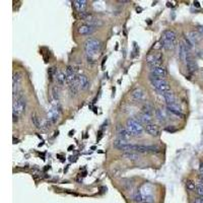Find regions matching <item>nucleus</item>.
<instances>
[{"mask_svg": "<svg viewBox=\"0 0 203 203\" xmlns=\"http://www.w3.org/2000/svg\"><path fill=\"white\" fill-rule=\"evenodd\" d=\"M177 43V35L174 31H165L162 35L160 44L167 51H171L175 48Z\"/></svg>", "mask_w": 203, "mask_h": 203, "instance_id": "nucleus-1", "label": "nucleus"}, {"mask_svg": "<svg viewBox=\"0 0 203 203\" xmlns=\"http://www.w3.org/2000/svg\"><path fill=\"white\" fill-rule=\"evenodd\" d=\"M83 49H85L86 55L92 57V56L97 55L98 53H100L102 49V43L97 39L90 38L86 40L85 44H83Z\"/></svg>", "mask_w": 203, "mask_h": 203, "instance_id": "nucleus-2", "label": "nucleus"}, {"mask_svg": "<svg viewBox=\"0 0 203 203\" xmlns=\"http://www.w3.org/2000/svg\"><path fill=\"white\" fill-rule=\"evenodd\" d=\"M126 128L132 136H139L143 132V127L141 126V123L137 121V119H128L126 122Z\"/></svg>", "mask_w": 203, "mask_h": 203, "instance_id": "nucleus-3", "label": "nucleus"}, {"mask_svg": "<svg viewBox=\"0 0 203 203\" xmlns=\"http://www.w3.org/2000/svg\"><path fill=\"white\" fill-rule=\"evenodd\" d=\"M12 109H13V114L17 116H20L25 112L27 109V100L24 95H18L16 99H13V104H12Z\"/></svg>", "mask_w": 203, "mask_h": 203, "instance_id": "nucleus-4", "label": "nucleus"}, {"mask_svg": "<svg viewBox=\"0 0 203 203\" xmlns=\"http://www.w3.org/2000/svg\"><path fill=\"white\" fill-rule=\"evenodd\" d=\"M150 82H151V85H152L153 88H155L158 92H162V95L171 90L170 85H169V82H168L165 78L155 79V80H150Z\"/></svg>", "mask_w": 203, "mask_h": 203, "instance_id": "nucleus-5", "label": "nucleus"}, {"mask_svg": "<svg viewBox=\"0 0 203 203\" xmlns=\"http://www.w3.org/2000/svg\"><path fill=\"white\" fill-rule=\"evenodd\" d=\"M132 151H136L139 153L144 152H157L158 147L153 145H142V144H133Z\"/></svg>", "mask_w": 203, "mask_h": 203, "instance_id": "nucleus-6", "label": "nucleus"}, {"mask_svg": "<svg viewBox=\"0 0 203 203\" xmlns=\"http://www.w3.org/2000/svg\"><path fill=\"white\" fill-rule=\"evenodd\" d=\"M95 30H97V27L86 22V24H82L79 25L77 27V33L79 35H81V36H88V35H92V33H95Z\"/></svg>", "mask_w": 203, "mask_h": 203, "instance_id": "nucleus-7", "label": "nucleus"}, {"mask_svg": "<svg viewBox=\"0 0 203 203\" xmlns=\"http://www.w3.org/2000/svg\"><path fill=\"white\" fill-rule=\"evenodd\" d=\"M162 53H156V54H151L147 57V64L150 68L160 66L162 65Z\"/></svg>", "mask_w": 203, "mask_h": 203, "instance_id": "nucleus-8", "label": "nucleus"}, {"mask_svg": "<svg viewBox=\"0 0 203 203\" xmlns=\"http://www.w3.org/2000/svg\"><path fill=\"white\" fill-rule=\"evenodd\" d=\"M150 74L155 76H158L160 78H165V76L168 75V69L165 68V66L163 65H160V66L153 67V68L150 69Z\"/></svg>", "mask_w": 203, "mask_h": 203, "instance_id": "nucleus-9", "label": "nucleus"}, {"mask_svg": "<svg viewBox=\"0 0 203 203\" xmlns=\"http://www.w3.org/2000/svg\"><path fill=\"white\" fill-rule=\"evenodd\" d=\"M189 57V50L183 42L179 44V58L182 62H186Z\"/></svg>", "mask_w": 203, "mask_h": 203, "instance_id": "nucleus-10", "label": "nucleus"}, {"mask_svg": "<svg viewBox=\"0 0 203 203\" xmlns=\"http://www.w3.org/2000/svg\"><path fill=\"white\" fill-rule=\"evenodd\" d=\"M117 133H118L119 137H120V139H123V140H127V139L131 138V136H132V135L129 133V131L127 130V128L123 127V126H118Z\"/></svg>", "mask_w": 203, "mask_h": 203, "instance_id": "nucleus-11", "label": "nucleus"}, {"mask_svg": "<svg viewBox=\"0 0 203 203\" xmlns=\"http://www.w3.org/2000/svg\"><path fill=\"white\" fill-rule=\"evenodd\" d=\"M78 85L81 90H86L90 87V80L86 75H78Z\"/></svg>", "mask_w": 203, "mask_h": 203, "instance_id": "nucleus-12", "label": "nucleus"}, {"mask_svg": "<svg viewBox=\"0 0 203 203\" xmlns=\"http://www.w3.org/2000/svg\"><path fill=\"white\" fill-rule=\"evenodd\" d=\"M144 129H145V131L147 132L149 135H151V136H155L156 137V136H158V135H160V129H158V127L155 124H152V123L145 125Z\"/></svg>", "mask_w": 203, "mask_h": 203, "instance_id": "nucleus-13", "label": "nucleus"}, {"mask_svg": "<svg viewBox=\"0 0 203 203\" xmlns=\"http://www.w3.org/2000/svg\"><path fill=\"white\" fill-rule=\"evenodd\" d=\"M73 6L75 7L76 11L79 13H83L87 6V2L85 0H75L73 1Z\"/></svg>", "mask_w": 203, "mask_h": 203, "instance_id": "nucleus-14", "label": "nucleus"}, {"mask_svg": "<svg viewBox=\"0 0 203 203\" xmlns=\"http://www.w3.org/2000/svg\"><path fill=\"white\" fill-rule=\"evenodd\" d=\"M55 79H56V82H57L58 85L62 86L65 85V82H67V77H66V74L62 71H58L56 72L55 74Z\"/></svg>", "mask_w": 203, "mask_h": 203, "instance_id": "nucleus-15", "label": "nucleus"}, {"mask_svg": "<svg viewBox=\"0 0 203 203\" xmlns=\"http://www.w3.org/2000/svg\"><path fill=\"white\" fill-rule=\"evenodd\" d=\"M22 79V75L20 72H15L13 74L12 77V82H13V92H15V88H17L20 85V81Z\"/></svg>", "mask_w": 203, "mask_h": 203, "instance_id": "nucleus-16", "label": "nucleus"}, {"mask_svg": "<svg viewBox=\"0 0 203 203\" xmlns=\"http://www.w3.org/2000/svg\"><path fill=\"white\" fill-rule=\"evenodd\" d=\"M200 36H201V35H200L198 32L192 31V32L189 33L188 38H189V40H190L191 42H192L193 45H195V44H197L198 42L200 41V39H201V37H200Z\"/></svg>", "mask_w": 203, "mask_h": 203, "instance_id": "nucleus-17", "label": "nucleus"}, {"mask_svg": "<svg viewBox=\"0 0 203 203\" xmlns=\"http://www.w3.org/2000/svg\"><path fill=\"white\" fill-rule=\"evenodd\" d=\"M163 97H164L165 101L167 102V104H173V103H176V95H174L173 92H167L165 94H163Z\"/></svg>", "mask_w": 203, "mask_h": 203, "instance_id": "nucleus-18", "label": "nucleus"}, {"mask_svg": "<svg viewBox=\"0 0 203 203\" xmlns=\"http://www.w3.org/2000/svg\"><path fill=\"white\" fill-rule=\"evenodd\" d=\"M132 97H133V99L137 100V101H141V100L144 99V92L140 87L135 88V90L132 92Z\"/></svg>", "mask_w": 203, "mask_h": 203, "instance_id": "nucleus-19", "label": "nucleus"}, {"mask_svg": "<svg viewBox=\"0 0 203 203\" xmlns=\"http://www.w3.org/2000/svg\"><path fill=\"white\" fill-rule=\"evenodd\" d=\"M137 121H138V122H140V123H143V124H145V125L150 124V123H151V116L147 115V114L142 113V114H140V115L138 116Z\"/></svg>", "mask_w": 203, "mask_h": 203, "instance_id": "nucleus-20", "label": "nucleus"}, {"mask_svg": "<svg viewBox=\"0 0 203 203\" xmlns=\"http://www.w3.org/2000/svg\"><path fill=\"white\" fill-rule=\"evenodd\" d=\"M186 63H187V68H188L189 72L193 73V72H195L196 70H197V64H196V62L194 61V60L191 59L190 57H188Z\"/></svg>", "mask_w": 203, "mask_h": 203, "instance_id": "nucleus-21", "label": "nucleus"}, {"mask_svg": "<svg viewBox=\"0 0 203 203\" xmlns=\"http://www.w3.org/2000/svg\"><path fill=\"white\" fill-rule=\"evenodd\" d=\"M168 111H175V112H182L181 106L178 103H173V104H167Z\"/></svg>", "mask_w": 203, "mask_h": 203, "instance_id": "nucleus-22", "label": "nucleus"}, {"mask_svg": "<svg viewBox=\"0 0 203 203\" xmlns=\"http://www.w3.org/2000/svg\"><path fill=\"white\" fill-rule=\"evenodd\" d=\"M31 119H32L33 125H34L35 127L37 128V129H40V128H41V122H40V119H39V117H38V115H37V114L35 113V112L32 114Z\"/></svg>", "mask_w": 203, "mask_h": 203, "instance_id": "nucleus-23", "label": "nucleus"}, {"mask_svg": "<svg viewBox=\"0 0 203 203\" xmlns=\"http://www.w3.org/2000/svg\"><path fill=\"white\" fill-rule=\"evenodd\" d=\"M123 156L126 158H128V160H138V155H136V153H133L132 151H130V152H124L123 153Z\"/></svg>", "mask_w": 203, "mask_h": 203, "instance_id": "nucleus-24", "label": "nucleus"}, {"mask_svg": "<svg viewBox=\"0 0 203 203\" xmlns=\"http://www.w3.org/2000/svg\"><path fill=\"white\" fill-rule=\"evenodd\" d=\"M152 110H153V108H152V106H151V105L146 104V105H144L143 108H142V113L147 114V115L151 116V114H152Z\"/></svg>", "mask_w": 203, "mask_h": 203, "instance_id": "nucleus-25", "label": "nucleus"}, {"mask_svg": "<svg viewBox=\"0 0 203 203\" xmlns=\"http://www.w3.org/2000/svg\"><path fill=\"white\" fill-rule=\"evenodd\" d=\"M195 192L197 193L198 196H200V197H203V184L202 183L196 184Z\"/></svg>", "mask_w": 203, "mask_h": 203, "instance_id": "nucleus-26", "label": "nucleus"}, {"mask_svg": "<svg viewBox=\"0 0 203 203\" xmlns=\"http://www.w3.org/2000/svg\"><path fill=\"white\" fill-rule=\"evenodd\" d=\"M183 43L185 44V46L188 48V50H189V51H190L191 49L193 48V46H194V45H193V44H192V42H191L190 40H189L188 37H186V36H184V38H183Z\"/></svg>", "mask_w": 203, "mask_h": 203, "instance_id": "nucleus-27", "label": "nucleus"}, {"mask_svg": "<svg viewBox=\"0 0 203 203\" xmlns=\"http://www.w3.org/2000/svg\"><path fill=\"white\" fill-rule=\"evenodd\" d=\"M133 199L136 202H142L143 201V194L141 192H139V191H137L134 194V196H133Z\"/></svg>", "mask_w": 203, "mask_h": 203, "instance_id": "nucleus-28", "label": "nucleus"}, {"mask_svg": "<svg viewBox=\"0 0 203 203\" xmlns=\"http://www.w3.org/2000/svg\"><path fill=\"white\" fill-rule=\"evenodd\" d=\"M125 143H127V142H126V140H123V139H117V140L114 141L113 145L115 146L116 148H120L121 146L124 145Z\"/></svg>", "mask_w": 203, "mask_h": 203, "instance_id": "nucleus-29", "label": "nucleus"}, {"mask_svg": "<svg viewBox=\"0 0 203 203\" xmlns=\"http://www.w3.org/2000/svg\"><path fill=\"white\" fill-rule=\"evenodd\" d=\"M155 114H156V117L158 118V120H160V121H165V114H163L162 110H160V109L156 110Z\"/></svg>", "mask_w": 203, "mask_h": 203, "instance_id": "nucleus-30", "label": "nucleus"}, {"mask_svg": "<svg viewBox=\"0 0 203 203\" xmlns=\"http://www.w3.org/2000/svg\"><path fill=\"white\" fill-rule=\"evenodd\" d=\"M186 186H187L188 190H190V191L195 190V188H196V184L193 181H188L187 183H186Z\"/></svg>", "mask_w": 203, "mask_h": 203, "instance_id": "nucleus-31", "label": "nucleus"}, {"mask_svg": "<svg viewBox=\"0 0 203 203\" xmlns=\"http://www.w3.org/2000/svg\"><path fill=\"white\" fill-rule=\"evenodd\" d=\"M52 95L55 100H59V90H58L56 87L52 88Z\"/></svg>", "mask_w": 203, "mask_h": 203, "instance_id": "nucleus-32", "label": "nucleus"}, {"mask_svg": "<svg viewBox=\"0 0 203 203\" xmlns=\"http://www.w3.org/2000/svg\"><path fill=\"white\" fill-rule=\"evenodd\" d=\"M197 32L199 33L201 36H203V25H198V27H197Z\"/></svg>", "mask_w": 203, "mask_h": 203, "instance_id": "nucleus-33", "label": "nucleus"}, {"mask_svg": "<svg viewBox=\"0 0 203 203\" xmlns=\"http://www.w3.org/2000/svg\"><path fill=\"white\" fill-rule=\"evenodd\" d=\"M193 203H203V197H198L193 201Z\"/></svg>", "mask_w": 203, "mask_h": 203, "instance_id": "nucleus-34", "label": "nucleus"}, {"mask_svg": "<svg viewBox=\"0 0 203 203\" xmlns=\"http://www.w3.org/2000/svg\"><path fill=\"white\" fill-rule=\"evenodd\" d=\"M12 117H13V123L17 122V121H18V116L15 115V114H12Z\"/></svg>", "mask_w": 203, "mask_h": 203, "instance_id": "nucleus-35", "label": "nucleus"}, {"mask_svg": "<svg viewBox=\"0 0 203 203\" xmlns=\"http://www.w3.org/2000/svg\"><path fill=\"white\" fill-rule=\"evenodd\" d=\"M199 171H200V174L203 175V163L200 164V167H199Z\"/></svg>", "mask_w": 203, "mask_h": 203, "instance_id": "nucleus-36", "label": "nucleus"}, {"mask_svg": "<svg viewBox=\"0 0 203 203\" xmlns=\"http://www.w3.org/2000/svg\"><path fill=\"white\" fill-rule=\"evenodd\" d=\"M165 130H167V131H169V132H175L176 131V129H174V128H165Z\"/></svg>", "mask_w": 203, "mask_h": 203, "instance_id": "nucleus-37", "label": "nucleus"}, {"mask_svg": "<svg viewBox=\"0 0 203 203\" xmlns=\"http://www.w3.org/2000/svg\"><path fill=\"white\" fill-rule=\"evenodd\" d=\"M199 180H200V183L203 184V175H200V176H199Z\"/></svg>", "mask_w": 203, "mask_h": 203, "instance_id": "nucleus-38", "label": "nucleus"}, {"mask_svg": "<svg viewBox=\"0 0 203 203\" xmlns=\"http://www.w3.org/2000/svg\"><path fill=\"white\" fill-rule=\"evenodd\" d=\"M194 5L196 6V7H199V6H200V5H199V2H198V1H195V2H194Z\"/></svg>", "mask_w": 203, "mask_h": 203, "instance_id": "nucleus-39", "label": "nucleus"}]
</instances>
